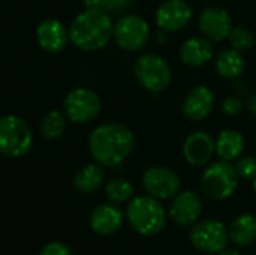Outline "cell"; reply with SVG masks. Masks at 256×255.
Segmentation results:
<instances>
[{
	"label": "cell",
	"mask_w": 256,
	"mask_h": 255,
	"mask_svg": "<svg viewBox=\"0 0 256 255\" xmlns=\"http://www.w3.org/2000/svg\"><path fill=\"white\" fill-rule=\"evenodd\" d=\"M135 137L129 128L120 123L98 126L88 138V150L93 159L102 167L120 165L132 153Z\"/></svg>",
	"instance_id": "cell-1"
},
{
	"label": "cell",
	"mask_w": 256,
	"mask_h": 255,
	"mask_svg": "<svg viewBox=\"0 0 256 255\" xmlns=\"http://www.w3.org/2000/svg\"><path fill=\"white\" fill-rule=\"evenodd\" d=\"M114 23L102 9H86L78 14L69 27V41L80 50L92 53L102 50L112 39Z\"/></svg>",
	"instance_id": "cell-2"
},
{
	"label": "cell",
	"mask_w": 256,
	"mask_h": 255,
	"mask_svg": "<svg viewBox=\"0 0 256 255\" xmlns=\"http://www.w3.org/2000/svg\"><path fill=\"white\" fill-rule=\"evenodd\" d=\"M126 218L134 231L141 236H156L166 225V212L158 198L135 197L129 201Z\"/></svg>",
	"instance_id": "cell-3"
},
{
	"label": "cell",
	"mask_w": 256,
	"mask_h": 255,
	"mask_svg": "<svg viewBox=\"0 0 256 255\" xmlns=\"http://www.w3.org/2000/svg\"><path fill=\"white\" fill-rule=\"evenodd\" d=\"M134 74L142 89L150 93H160L166 90L172 81V71L168 62L152 53H144L136 57L134 63Z\"/></svg>",
	"instance_id": "cell-4"
},
{
	"label": "cell",
	"mask_w": 256,
	"mask_h": 255,
	"mask_svg": "<svg viewBox=\"0 0 256 255\" xmlns=\"http://www.w3.org/2000/svg\"><path fill=\"white\" fill-rule=\"evenodd\" d=\"M238 174L236 167L228 161L212 162L202 173L201 189L213 201H222L230 198L238 185Z\"/></svg>",
	"instance_id": "cell-5"
},
{
	"label": "cell",
	"mask_w": 256,
	"mask_h": 255,
	"mask_svg": "<svg viewBox=\"0 0 256 255\" xmlns=\"http://www.w3.org/2000/svg\"><path fill=\"white\" fill-rule=\"evenodd\" d=\"M33 146V132L26 120L18 116L0 117V153L9 158H21Z\"/></svg>",
	"instance_id": "cell-6"
},
{
	"label": "cell",
	"mask_w": 256,
	"mask_h": 255,
	"mask_svg": "<svg viewBox=\"0 0 256 255\" xmlns=\"http://www.w3.org/2000/svg\"><path fill=\"white\" fill-rule=\"evenodd\" d=\"M112 38L116 44L124 51H140L150 39L148 23L135 14H126L114 23Z\"/></svg>",
	"instance_id": "cell-7"
},
{
	"label": "cell",
	"mask_w": 256,
	"mask_h": 255,
	"mask_svg": "<svg viewBox=\"0 0 256 255\" xmlns=\"http://www.w3.org/2000/svg\"><path fill=\"white\" fill-rule=\"evenodd\" d=\"M66 117L74 123H88L94 120L100 110L102 102L96 92L87 87H76L70 90L63 102Z\"/></svg>",
	"instance_id": "cell-8"
},
{
	"label": "cell",
	"mask_w": 256,
	"mask_h": 255,
	"mask_svg": "<svg viewBox=\"0 0 256 255\" xmlns=\"http://www.w3.org/2000/svg\"><path fill=\"white\" fill-rule=\"evenodd\" d=\"M189 237L194 248L206 254H219L230 242L228 228L224 222L216 219L195 222Z\"/></svg>",
	"instance_id": "cell-9"
},
{
	"label": "cell",
	"mask_w": 256,
	"mask_h": 255,
	"mask_svg": "<svg viewBox=\"0 0 256 255\" xmlns=\"http://www.w3.org/2000/svg\"><path fill=\"white\" fill-rule=\"evenodd\" d=\"M141 182L147 195L158 200H170L180 191V179L177 173L166 167L147 168Z\"/></svg>",
	"instance_id": "cell-10"
},
{
	"label": "cell",
	"mask_w": 256,
	"mask_h": 255,
	"mask_svg": "<svg viewBox=\"0 0 256 255\" xmlns=\"http://www.w3.org/2000/svg\"><path fill=\"white\" fill-rule=\"evenodd\" d=\"M198 29L208 41L220 42L228 38L232 29V20L226 9L220 6H207L198 17Z\"/></svg>",
	"instance_id": "cell-11"
},
{
	"label": "cell",
	"mask_w": 256,
	"mask_h": 255,
	"mask_svg": "<svg viewBox=\"0 0 256 255\" xmlns=\"http://www.w3.org/2000/svg\"><path fill=\"white\" fill-rule=\"evenodd\" d=\"M192 20V8L186 0H165L156 11V24L168 33L184 29Z\"/></svg>",
	"instance_id": "cell-12"
},
{
	"label": "cell",
	"mask_w": 256,
	"mask_h": 255,
	"mask_svg": "<svg viewBox=\"0 0 256 255\" xmlns=\"http://www.w3.org/2000/svg\"><path fill=\"white\" fill-rule=\"evenodd\" d=\"M202 213V200L194 191H182L172 197L170 216L178 227H188L198 222Z\"/></svg>",
	"instance_id": "cell-13"
},
{
	"label": "cell",
	"mask_w": 256,
	"mask_h": 255,
	"mask_svg": "<svg viewBox=\"0 0 256 255\" xmlns=\"http://www.w3.org/2000/svg\"><path fill=\"white\" fill-rule=\"evenodd\" d=\"M214 93L208 86L200 84L192 87L182 104L183 116L190 122H201L210 116L214 108Z\"/></svg>",
	"instance_id": "cell-14"
},
{
	"label": "cell",
	"mask_w": 256,
	"mask_h": 255,
	"mask_svg": "<svg viewBox=\"0 0 256 255\" xmlns=\"http://www.w3.org/2000/svg\"><path fill=\"white\" fill-rule=\"evenodd\" d=\"M216 153L214 138L204 131H195L183 143V156L192 167H204Z\"/></svg>",
	"instance_id": "cell-15"
},
{
	"label": "cell",
	"mask_w": 256,
	"mask_h": 255,
	"mask_svg": "<svg viewBox=\"0 0 256 255\" xmlns=\"http://www.w3.org/2000/svg\"><path fill=\"white\" fill-rule=\"evenodd\" d=\"M36 41L46 53H58L69 42V29L57 18H46L36 27Z\"/></svg>",
	"instance_id": "cell-16"
},
{
	"label": "cell",
	"mask_w": 256,
	"mask_h": 255,
	"mask_svg": "<svg viewBox=\"0 0 256 255\" xmlns=\"http://www.w3.org/2000/svg\"><path fill=\"white\" fill-rule=\"evenodd\" d=\"M123 212L114 203L99 204L90 215V227L100 236H110L118 231L123 225Z\"/></svg>",
	"instance_id": "cell-17"
},
{
	"label": "cell",
	"mask_w": 256,
	"mask_h": 255,
	"mask_svg": "<svg viewBox=\"0 0 256 255\" xmlns=\"http://www.w3.org/2000/svg\"><path fill=\"white\" fill-rule=\"evenodd\" d=\"M180 60L189 68L204 66L213 57L212 41L204 36H194L184 41L180 47Z\"/></svg>",
	"instance_id": "cell-18"
},
{
	"label": "cell",
	"mask_w": 256,
	"mask_h": 255,
	"mask_svg": "<svg viewBox=\"0 0 256 255\" xmlns=\"http://www.w3.org/2000/svg\"><path fill=\"white\" fill-rule=\"evenodd\" d=\"M216 143V155L222 161H237L244 150V137L236 131V129H225L222 131L218 138L214 140Z\"/></svg>",
	"instance_id": "cell-19"
},
{
	"label": "cell",
	"mask_w": 256,
	"mask_h": 255,
	"mask_svg": "<svg viewBox=\"0 0 256 255\" xmlns=\"http://www.w3.org/2000/svg\"><path fill=\"white\" fill-rule=\"evenodd\" d=\"M214 66L222 78L238 80L246 69V60L243 53L231 48V50H224L216 56Z\"/></svg>",
	"instance_id": "cell-20"
},
{
	"label": "cell",
	"mask_w": 256,
	"mask_h": 255,
	"mask_svg": "<svg viewBox=\"0 0 256 255\" xmlns=\"http://www.w3.org/2000/svg\"><path fill=\"white\" fill-rule=\"evenodd\" d=\"M230 240L237 246H249L256 240V218L252 213H242L228 227Z\"/></svg>",
	"instance_id": "cell-21"
},
{
	"label": "cell",
	"mask_w": 256,
	"mask_h": 255,
	"mask_svg": "<svg viewBox=\"0 0 256 255\" xmlns=\"http://www.w3.org/2000/svg\"><path fill=\"white\" fill-rule=\"evenodd\" d=\"M105 180V171L100 164H88L80 168L74 176V186L81 194H92L98 191Z\"/></svg>",
	"instance_id": "cell-22"
},
{
	"label": "cell",
	"mask_w": 256,
	"mask_h": 255,
	"mask_svg": "<svg viewBox=\"0 0 256 255\" xmlns=\"http://www.w3.org/2000/svg\"><path fill=\"white\" fill-rule=\"evenodd\" d=\"M64 129H66V119L57 110H52L48 114H45L40 122V132H42L44 138H46V140L60 138L63 135Z\"/></svg>",
	"instance_id": "cell-23"
},
{
	"label": "cell",
	"mask_w": 256,
	"mask_h": 255,
	"mask_svg": "<svg viewBox=\"0 0 256 255\" xmlns=\"http://www.w3.org/2000/svg\"><path fill=\"white\" fill-rule=\"evenodd\" d=\"M105 195L111 203H126L134 198V186L124 179H112L105 186Z\"/></svg>",
	"instance_id": "cell-24"
},
{
	"label": "cell",
	"mask_w": 256,
	"mask_h": 255,
	"mask_svg": "<svg viewBox=\"0 0 256 255\" xmlns=\"http://www.w3.org/2000/svg\"><path fill=\"white\" fill-rule=\"evenodd\" d=\"M226 39L230 41L231 47L240 53L249 51L255 45V36L246 27H232Z\"/></svg>",
	"instance_id": "cell-25"
},
{
	"label": "cell",
	"mask_w": 256,
	"mask_h": 255,
	"mask_svg": "<svg viewBox=\"0 0 256 255\" xmlns=\"http://www.w3.org/2000/svg\"><path fill=\"white\" fill-rule=\"evenodd\" d=\"M234 167L240 179L254 180L256 177V158L252 155H242Z\"/></svg>",
	"instance_id": "cell-26"
},
{
	"label": "cell",
	"mask_w": 256,
	"mask_h": 255,
	"mask_svg": "<svg viewBox=\"0 0 256 255\" xmlns=\"http://www.w3.org/2000/svg\"><path fill=\"white\" fill-rule=\"evenodd\" d=\"M242 110H243V101L237 95L226 96L222 102V111L226 116H237L242 113Z\"/></svg>",
	"instance_id": "cell-27"
},
{
	"label": "cell",
	"mask_w": 256,
	"mask_h": 255,
	"mask_svg": "<svg viewBox=\"0 0 256 255\" xmlns=\"http://www.w3.org/2000/svg\"><path fill=\"white\" fill-rule=\"evenodd\" d=\"M134 0H108L105 6V12L110 15H120L126 12L132 6Z\"/></svg>",
	"instance_id": "cell-28"
},
{
	"label": "cell",
	"mask_w": 256,
	"mask_h": 255,
	"mask_svg": "<svg viewBox=\"0 0 256 255\" xmlns=\"http://www.w3.org/2000/svg\"><path fill=\"white\" fill-rule=\"evenodd\" d=\"M39 255H74V254H72V251H70L66 245H63V243H60V242H51V243L45 245V246L40 249Z\"/></svg>",
	"instance_id": "cell-29"
},
{
	"label": "cell",
	"mask_w": 256,
	"mask_h": 255,
	"mask_svg": "<svg viewBox=\"0 0 256 255\" xmlns=\"http://www.w3.org/2000/svg\"><path fill=\"white\" fill-rule=\"evenodd\" d=\"M82 2H84L86 9H102V11H105L108 0H82Z\"/></svg>",
	"instance_id": "cell-30"
},
{
	"label": "cell",
	"mask_w": 256,
	"mask_h": 255,
	"mask_svg": "<svg viewBox=\"0 0 256 255\" xmlns=\"http://www.w3.org/2000/svg\"><path fill=\"white\" fill-rule=\"evenodd\" d=\"M232 89L237 92V96H243V95H248V93H249L246 83H242V81H236V83L232 84Z\"/></svg>",
	"instance_id": "cell-31"
},
{
	"label": "cell",
	"mask_w": 256,
	"mask_h": 255,
	"mask_svg": "<svg viewBox=\"0 0 256 255\" xmlns=\"http://www.w3.org/2000/svg\"><path fill=\"white\" fill-rule=\"evenodd\" d=\"M248 110H249V113L254 117H256V93L249 96V99H248Z\"/></svg>",
	"instance_id": "cell-32"
},
{
	"label": "cell",
	"mask_w": 256,
	"mask_h": 255,
	"mask_svg": "<svg viewBox=\"0 0 256 255\" xmlns=\"http://www.w3.org/2000/svg\"><path fill=\"white\" fill-rule=\"evenodd\" d=\"M156 38H158V42H159V44H164V42H166V41H168V32L160 30V32H158Z\"/></svg>",
	"instance_id": "cell-33"
},
{
	"label": "cell",
	"mask_w": 256,
	"mask_h": 255,
	"mask_svg": "<svg viewBox=\"0 0 256 255\" xmlns=\"http://www.w3.org/2000/svg\"><path fill=\"white\" fill-rule=\"evenodd\" d=\"M219 255H242L237 249H232V248H225V249H222Z\"/></svg>",
	"instance_id": "cell-34"
},
{
	"label": "cell",
	"mask_w": 256,
	"mask_h": 255,
	"mask_svg": "<svg viewBox=\"0 0 256 255\" xmlns=\"http://www.w3.org/2000/svg\"><path fill=\"white\" fill-rule=\"evenodd\" d=\"M254 191H255V194H256V177L254 179Z\"/></svg>",
	"instance_id": "cell-35"
}]
</instances>
